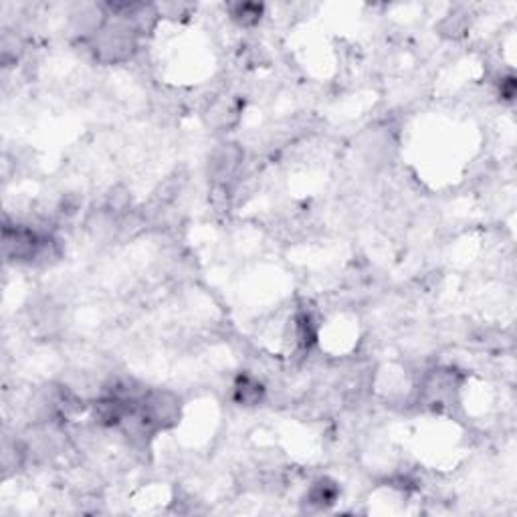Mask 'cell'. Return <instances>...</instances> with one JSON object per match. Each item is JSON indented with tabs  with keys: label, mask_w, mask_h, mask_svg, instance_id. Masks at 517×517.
Returning a JSON list of instances; mask_svg holds the SVG:
<instances>
[{
	"label": "cell",
	"mask_w": 517,
	"mask_h": 517,
	"mask_svg": "<svg viewBox=\"0 0 517 517\" xmlns=\"http://www.w3.org/2000/svg\"><path fill=\"white\" fill-rule=\"evenodd\" d=\"M263 386L258 384L255 378L251 376H240L236 380L235 386V398L240 402V404H247V406H253V404H258V400L263 398Z\"/></svg>",
	"instance_id": "1"
},
{
	"label": "cell",
	"mask_w": 517,
	"mask_h": 517,
	"mask_svg": "<svg viewBox=\"0 0 517 517\" xmlns=\"http://www.w3.org/2000/svg\"><path fill=\"white\" fill-rule=\"evenodd\" d=\"M335 497H338V487H335V483H331L328 479H319L309 489V503L319 505V507H324L328 503H333Z\"/></svg>",
	"instance_id": "2"
},
{
	"label": "cell",
	"mask_w": 517,
	"mask_h": 517,
	"mask_svg": "<svg viewBox=\"0 0 517 517\" xmlns=\"http://www.w3.org/2000/svg\"><path fill=\"white\" fill-rule=\"evenodd\" d=\"M261 12H263V6H261V4L243 2V4H235V6H233V12H231V15H233V19H235L238 24L251 26V24L258 23Z\"/></svg>",
	"instance_id": "3"
}]
</instances>
